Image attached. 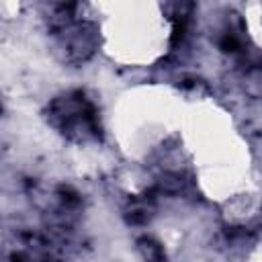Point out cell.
<instances>
[{
  "instance_id": "obj_1",
  "label": "cell",
  "mask_w": 262,
  "mask_h": 262,
  "mask_svg": "<svg viewBox=\"0 0 262 262\" xmlns=\"http://www.w3.org/2000/svg\"><path fill=\"white\" fill-rule=\"evenodd\" d=\"M141 250H143V254H145V258H147L149 262H162V260H164V258H162V250H160V246L154 244V242H149V239L141 242Z\"/></svg>"
},
{
  "instance_id": "obj_2",
  "label": "cell",
  "mask_w": 262,
  "mask_h": 262,
  "mask_svg": "<svg viewBox=\"0 0 262 262\" xmlns=\"http://www.w3.org/2000/svg\"><path fill=\"white\" fill-rule=\"evenodd\" d=\"M221 49H225V51H235V49H237V39H235L233 35H225V37L221 39Z\"/></svg>"
}]
</instances>
